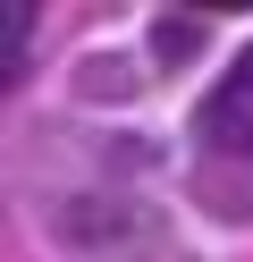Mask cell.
<instances>
[{"label": "cell", "instance_id": "obj_1", "mask_svg": "<svg viewBox=\"0 0 253 262\" xmlns=\"http://www.w3.org/2000/svg\"><path fill=\"white\" fill-rule=\"evenodd\" d=\"M51 228H59V245L67 254H84V262H169V237H160V220H152L144 203H101V194H67L59 211H51Z\"/></svg>", "mask_w": 253, "mask_h": 262}, {"label": "cell", "instance_id": "obj_2", "mask_svg": "<svg viewBox=\"0 0 253 262\" xmlns=\"http://www.w3.org/2000/svg\"><path fill=\"white\" fill-rule=\"evenodd\" d=\"M194 136H202V152H211V161H253V42L219 68V85L202 93Z\"/></svg>", "mask_w": 253, "mask_h": 262}, {"label": "cell", "instance_id": "obj_3", "mask_svg": "<svg viewBox=\"0 0 253 262\" xmlns=\"http://www.w3.org/2000/svg\"><path fill=\"white\" fill-rule=\"evenodd\" d=\"M194 42H202V17H160V26H152V51H160V59H186Z\"/></svg>", "mask_w": 253, "mask_h": 262}, {"label": "cell", "instance_id": "obj_4", "mask_svg": "<svg viewBox=\"0 0 253 262\" xmlns=\"http://www.w3.org/2000/svg\"><path fill=\"white\" fill-rule=\"evenodd\" d=\"M26 34H34V9L17 0L9 9V85H26Z\"/></svg>", "mask_w": 253, "mask_h": 262}]
</instances>
